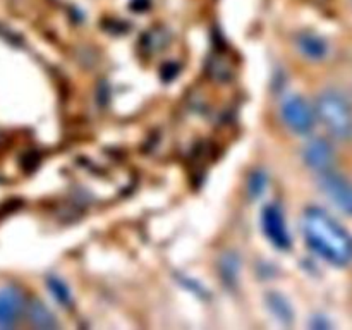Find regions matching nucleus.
Masks as SVG:
<instances>
[{"instance_id": "8", "label": "nucleus", "mask_w": 352, "mask_h": 330, "mask_svg": "<svg viewBox=\"0 0 352 330\" xmlns=\"http://www.w3.org/2000/svg\"><path fill=\"white\" fill-rule=\"evenodd\" d=\"M24 316L28 318V322L31 323V327L34 329H57L58 322L55 318L54 313L47 308L41 301L38 299H30L26 301V308H24Z\"/></svg>"}, {"instance_id": "4", "label": "nucleus", "mask_w": 352, "mask_h": 330, "mask_svg": "<svg viewBox=\"0 0 352 330\" xmlns=\"http://www.w3.org/2000/svg\"><path fill=\"white\" fill-rule=\"evenodd\" d=\"M282 120L285 126L296 134H309L315 127L316 116L315 109H311L302 96L292 95L282 103Z\"/></svg>"}, {"instance_id": "2", "label": "nucleus", "mask_w": 352, "mask_h": 330, "mask_svg": "<svg viewBox=\"0 0 352 330\" xmlns=\"http://www.w3.org/2000/svg\"><path fill=\"white\" fill-rule=\"evenodd\" d=\"M315 116L329 134L339 141L352 138V105L339 89H323L316 98Z\"/></svg>"}, {"instance_id": "11", "label": "nucleus", "mask_w": 352, "mask_h": 330, "mask_svg": "<svg viewBox=\"0 0 352 330\" xmlns=\"http://www.w3.org/2000/svg\"><path fill=\"white\" fill-rule=\"evenodd\" d=\"M47 285H48V291H50V294L54 296L55 301H57L58 305H62L64 308H71L72 296H71V292H69L67 285H65L60 278L48 277Z\"/></svg>"}, {"instance_id": "7", "label": "nucleus", "mask_w": 352, "mask_h": 330, "mask_svg": "<svg viewBox=\"0 0 352 330\" xmlns=\"http://www.w3.org/2000/svg\"><path fill=\"white\" fill-rule=\"evenodd\" d=\"M302 160L311 170L320 174V172L332 168L333 162H336V150L325 138H313L302 150Z\"/></svg>"}, {"instance_id": "14", "label": "nucleus", "mask_w": 352, "mask_h": 330, "mask_svg": "<svg viewBox=\"0 0 352 330\" xmlns=\"http://www.w3.org/2000/svg\"><path fill=\"white\" fill-rule=\"evenodd\" d=\"M311 327H315V329H325V327H330V323L325 322V320L320 322V316H315V322H311Z\"/></svg>"}, {"instance_id": "1", "label": "nucleus", "mask_w": 352, "mask_h": 330, "mask_svg": "<svg viewBox=\"0 0 352 330\" xmlns=\"http://www.w3.org/2000/svg\"><path fill=\"white\" fill-rule=\"evenodd\" d=\"M302 234L308 246L329 263L346 267L352 261V236L325 210H305Z\"/></svg>"}, {"instance_id": "10", "label": "nucleus", "mask_w": 352, "mask_h": 330, "mask_svg": "<svg viewBox=\"0 0 352 330\" xmlns=\"http://www.w3.org/2000/svg\"><path fill=\"white\" fill-rule=\"evenodd\" d=\"M267 305L268 309L272 311V315L275 316L277 320H280L282 323H292V318H294V313H292L291 305H289L287 299L284 298L278 292H270L267 296Z\"/></svg>"}, {"instance_id": "13", "label": "nucleus", "mask_w": 352, "mask_h": 330, "mask_svg": "<svg viewBox=\"0 0 352 330\" xmlns=\"http://www.w3.org/2000/svg\"><path fill=\"white\" fill-rule=\"evenodd\" d=\"M237 268H239V260L234 253H227L222 258V265H220V270H222V277L226 280L234 282L237 278Z\"/></svg>"}, {"instance_id": "9", "label": "nucleus", "mask_w": 352, "mask_h": 330, "mask_svg": "<svg viewBox=\"0 0 352 330\" xmlns=\"http://www.w3.org/2000/svg\"><path fill=\"white\" fill-rule=\"evenodd\" d=\"M296 45H298V50L301 52L302 57H306L308 60H323L329 54V43L322 36L309 33V31L299 34Z\"/></svg>"}, {"instance_id": "5", "label": "nucleus", "mask_w": 352, "mask_h": 330, "mask_svg": "<svg viewBox=\"0 0 352 330\" xmlns=\"http://www.w3.org/2000/svg\"><path fill=\"white\" fill-rule=\"evenodd\" d=\"M261 229H263L265 237L277 250L287 251L291 248V234L285 223L284 212L278 205H267L261 210Z\"/></svg>"}, {"instance_id": "3", "label": "nucleus", "mask_w": 352, "mask_h": 330, "mask_svg": "<svg viewBox=\"0 0 352 330\" xmlns=\"http://www.w3.org/2000/svg\"><path fill=\"white\" fill-rule=\"evenodd\" d=\"M318 188L340 212L352 215V182L336 170L320 172Z\"/></svg>"}, {"instance_id": "12", "label": "nucleus", "mask_w": 352, "mask_h": 330, "mask_svg": "<svg viewBox=\"0 0 352 330\" xmlns=\"http://www.w3.org/2000/svg\"><path fill=\"white\" fill-rule=\"evenodd\" d=\"M268 184V177L263 170H254L250 175V181H248V192H250L251 198H260L265 192Z\"/></svg>"}, {"instance_id": "6", "label": "nucleus", "mask_w": 352, "mask_h": 330, "mask_svg": "<svg viewBox=\"0 0 352 330\" xmlns=\"http://www.w3.org/2000/svg\"><path fill=\"white\" fill-rule=\"evenodd\" d=\"M26 298L17 285L0 289V329H12L24 316Z\"/></svg>"}]
</instances>
